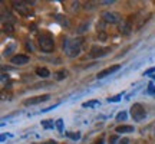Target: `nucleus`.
<instances>
[{
  "label": "nucleus",
  "mask_w": 155,
  "mask_h": 144,
  "mask_svg": "<svg viewBox=\"0 0 155 144\" xmlns=\"http://www.w3.org/2000/svg\"><path fill=\"white\" fill-rule=\"evenodd\" d=\"M86 26H88V23H83L82 26H81V28L78 29V33H82L83 30H86Z\"/></svg>",
  "instance_id": "nucleus-23"
},
{
  "label": "nucleus",
  "mask_w": 155,
  "mask_h": 144,
  "mask_svg": "<svg viewBox=\"0 0 155 144\" xmlns=\"http://www.w3.org/2000/svg\"><path fill=\"white\" fill-rule=\"evenodd\" d=\"M56 128H58V131H63V120L56 121Z\"/></svg>",
  "instance_id": "nucleus-17"
},
{
  "label": "nucleus",
  "mask_w": 155,
  "mask_h": 144,
  "mask_svg": "<svg viewBox=\"0 0 155 144\" xmlns=\"http://www.w3.org/2000/svg\"><path fill=\"white\" fill-rule=\"evenodd\" d=\"M131 115L135 121H142L147 115V112H145V108L141 104H134L131 107Z\"/></svg>",
  "instance_id": "nucleus-3"
},
{
  "label": "nucleus",
  "mask_w": 155,
  "mask_h": 144,
  "mask_svg": "<svg viewBox=\"0 0 155 144\" xmlns=\"http://www.w3.org/2000/svg\"><path fill=\"white\" fill-rule=\"evenodd\" d=\"M118 134H125V133H132L134 131V127L132 125H119V127H116L115 130Z\"/></svg>",
  "instance_id": "nucleus-10"
},
{
  "label": "nucleus",
  "mask_w": 155,
  "mask_h": 144,
  "mask_svg": "<svg viewBox=\"0 0 155 144\" xmlns=\"http://www.w3.org/2000/svg\"><path fill=\"white\" fill-rule=\"evenodd\" d=\"M39 46L42 52L45 53H49V52H53V48H55V43H53V39L50 38L49 35H42L39 36Z\"/></svg>",
  "instance_id": "nucleus-2"
},
{
  "label": "nucleus",
  "mask_w": 155,
  "mask_h": 144,
  "mask_svg": "<svg viewBox=\"0 0 155 144\" xmlns=\"http://www.w3.org/2000/svg\"><path fill=\"white\" fill-rule=\"evenodd\" d=\"M49 94H45V95H39V97H35V98H29V100L23 101V105H35V104H39V102H43V101L49 100Z\"/></svg>",
  "instance_id": "nucleus-5"
},
{
  "label": "nucleus",
  "mask_w": 155,
  "mask_h": 144,
  "mask_svg": "<svg viewBox=\"0 0 155 144\" xmlns=\"http://www.w3.org/2000/svg\"><path fill=\"white\" fill-rule=\"evenodd\" d=\"M42 125L45 128H52L53 127V121H42Z\"/></svg>",
  "instance_id": "nucleus-19"
},
{
  "label": "nucleus",
  "mask_w": 155,
  "mask_h": 144,
  "mask_svg": "<svg viewBox=\"0 0 155 144\" xmlns=\"http://www.w3.org/2000/svg\"><path fill=\"white\" fill-rule=\"evenodd\" d=\"M119 65H112V67H109V68H106V69H104V71H101L96 77H98V79H101V78H105L106 75H109V74H114V72H116L118 69H119Z\"/></svg>",
  "instance_id": "nucleus-7"
},
{
  "label": "nucleus",
  "mask_w": 155,
  "mask_h": 144,
  "mask_svg": "<svg viewBox=\"0 0 155 144\" xmlns=\"http://www.w3.org/2000/svg\"><path fill=\"white\" fill-rule=\"evenodd\" d=\"M63 49H65L68 56L75 58V56H78L81 53V43H79L78 40H75V39H65Z\"/></svg>",
  "instance_id": "nucleus-1"
},
{
  "label": "nucleus",
  "mask_w": 155,
  "mask_h": 144,
  "mask_svg": "<svg viewBox=\"0 0 155 144\" xmlns=\"http://www.w3.org/2000/svg\"><path fill=\"white\" fill-rule=\"evenodd\" d=\"M13 6H15V9H16L20 15H23V16H26L29 13L28 7H26V5H23L22 2H13Z\"/></svg>",
  "instance_id": "nucleus-9"
},
{
  "label": "nucleus",
  "mask_w": 155,
  "mask_h": 144,
  "mask_svg": "<svg viewBox=\"0 0 155 144\" xmlns=\"http://www.w3.org/2000/svg\"><path fill=\"white\" fill-rule=\"evenodd\" d=\"M148 94H154L155 95V87H152V85H151L150 89H148Z\"/></svg>",
  "instance_id": "nucleus-25"
},
{
  "label": "nucleus",
  "mask_w": 155,
  "mask_h": 144,
  "mask_svg": "<svg viewBox=\"0 0 155 144\" xmlns=\"http://www.w3.org/2000/svg\"><path fill=\"white\" fill-rule=\"evenodd\" d=\"M15 48V45L13 43H10L9 46H6V49H5V55H10L12 53V49Z\"/></svg>",
  "instance_id": "nucleus-18"
},
{
  "label": "nucleus",
  "mask_w": 155,
  "mask_h": 144,
  "mask_svg": "<svg viewBox=\"0 0 155 144\" xmlns=\"http://www.w3.org/2000/svg\"><path fill=\"white\" fill-rule=\"evenodd\" d=\"M99 105V101L98 100H92V101H88V102H83L82 107L83 108H92V107H96Z\"/></svg>",
  "instance_id": "nucleus-13"
},
{
  "label": "nucleus",
  "mask_w": 155,
  "mask_h": 144,
  "mask_svg": "<svg viewBox=\"0 0 155 144\" xmlns=\"http://www.w3.org/2000/svg\"><path fill=\"white\" fill-rule=\"evenodd\" d=\"M36 75H38V77H42V78H48L50 75V72L48 68H38V69H36Z\"/></svg>",
  "instance_id": "nucleus-11"
},
{
  "label": "nucleus",
  "mask_w": 155,
  "mask_h": 144,
  "mask_svg": "<svg viewBox=\"0 0 155 144\" xmlns=\"http://www.w3.org/2000/svg\"><path fill=\"white\" fill-rule=\"evenodd\" d=\"M127 117H128L127 111H121V112L116 115V121H124V120H127Z\"/></svg>",
  "instance_id": "nucleus-16"
},
{
  "label": "nucleus",
  "mask_w": 155,
  "mask_h": 144,
  "mask_svg": "<svg viewBox=\"0 0 155 144\" xmlns=\"http://www.w3.org/2000/svg\"><path fill=\"white\" fill-rule=\"evenodd\" d=\"M42 144H56V141L55 140H48V141H45V143H42Z\"/></svg>",
  "instance_id": "nucleus-26"
},
{
  "label": "nucleus",
  "mask_w": 155,
  "mask_h": 144,
  "mask_svg": "<svg viewBox=\"0 0 155 144\" xmlns=\"http://www.w3.org/2000/svg\"><path fill=\"white\" fill-rule=\"evenodd\" d=\"M121 144H128V140H127V139H125V140H122Z\"/></svg>",
  "instance_id": "nucleus-27"
},
{
  "label": "nucleus",
  "mask_w": 155,
  "mask_h": 144,
  "mask_svg": "<svg viewBox=\"0 0 155 144\" xmlns=\"http://www.w3.org/2000/svg\"><path fill=\"white\" fill-rule=\"evenodd\" d=\"M154 72H155V67H152V68H150V69H147L144 74H145V75H152Z\"/></svg>",
  "instance_id": "nucleus-22"
},
{
  "label": "nucleus",
  "mask_w": 155,
  "mask_h": 144,
  "mask_svg": "<svg viewBox=\"0 0 155 144\" xmlns=\"http://www.w3.org/2000/svg\"><path fill=\"white\" fill-rule=\"evenodd\" d=\"M121 100V95H115V97H111V98H108L109 102H118V101Z\"/></svg>",
  "instance_id": "nucleus-21"
},
{
  "label": "nucleus",
  "mask_w": 155,
  "mask_h": 144,
  "mask_svg": "<svg viewBox=\"0 0 155 144\" xmlns=\"http://www.w3.org/2000/svg\"><path fill=\"white\" fill-rule=\"evenodd\" d=\"M68 75V71H65V69H62V71H58L56 72V75H55V78L58 79V81H61V79H63V78Z\"/></svg>",
  "instance_id": "nucleus-14"
},
{
  "label": "nucleus",
  "mask_w": 155,
  "mask_h": 144,
  "mask_svg": "<svg viewBox=\"0 0 155 144\" xmlns=\"http://www.w3.org/2000/svg\"><path fill=\"white\" fill-rule=\"evenodd\" d=\"M3 30L6 33H13V25L12 23H3Z\"/></svg>",
  "instance_id": "nucleus-15"
},
{
  "label": "nucleus",
  "mask_w": 155,
  "mask_h": 144,
  "mask_svg": "<svg viewBox=\"0 0 155 144\" xmlns=\"http://www.w3.org/2000/svg\"><path fill=\"white\" fill-rule=\"evenodd\" d=\"M68 137H71V139H73V140H79V139H81V134H79V133H76V134L68 133Z\"/></svg>",
  "instance_id": "nucleus-20"
},
{
  "label": "nucleus",
  "mask_w": 155,
  "mask_h": 144,
  "mask_svg": "<svg viewBox=\"0 0 155 144\" xmlns=\"http://www.w3.org/2000/svg\"><path fill=\"white\" fill-rule=\"evenodd\" d=\"M102 17H104V20L108 23H118L121 20L119 13H116V12H105V13L102 15Z\"/></svg>",
  "instance_id": "nucleus-4"
},
{
  "label": "nucleus",
  "mask_w": 155,
  "mask_h": 144,
  "mask_svg": "<svg viewBox=\"0 0 155 144\" xmlns=\"http://www.w3.org/2000/svg\"><path fill=\"white\" fill-rule=\"evenodd\" d=\"M98 38H99V40H102V42H104V40H106V33L101 32V33L98 35Z\"/></svg>",
  "instance_id": "nucleus-24"
},
{
  "label": "nucleus",
  "mask_w": 155,
  "mask_h": 144,
  "mask_svg": "<svg viewBox=\"0 0 155 144\" xmlns=\"http://www.w3.org/2000/svg\"><path fill=\"white\" fill-rule=\"evenodd\" d=\"M119 30H121L122 33H125V35L131 33V23H129V22H124V23L121 25Z\"/></svg>",
  "instance_id": "nucleus-12"
},
{
  "label": "nucleus",
  "mask_w": 155,
  "mask_h": 144,
  "mask_svg": "<svg viewBox=\"0 0 155 144\" xmlns=\"http://www.w3.org/2000/svg\"><path fill=\"white\" fill-rule=\"evenodd\" d=\"M96 144H104V140H99V141H96Z\"/></svg>",
  "instance_id": "nucleus-28"
},
{
  "label": "nucleus",
  "mask_w": 155,
  "mask_h": 144,
  "mask_svg": "<svg viewBox=\"0 0 155 144\" xmlns=\"http://www.w3.org/2000/svg\"><path fill=\"white\" fill-rule=\"evenodd\" d=\"M108 52H109L108 48H96V46H94V48L91 49V53H89V55L92 56V58H98V56L105 55V53H108Z\"/></svg>",
  "instance_id": "nucleus-8"
},
{
  "label": "nucleus",
  "mask_w": 155,
  "mask_h": 144,
  "mask_svg": "<svg viewBox=\"0 0 155 144\" xmlns=\"http://www.w3.org/2000/svg\"><path fill=\"white\" fill-rule=\"evenodd\" d=\"M10 62L13 65H26L29 62V56L26 55H15L10 59Z\"/></svg>",
  "instance_id": "nucleus-6"
}]
</instances>
